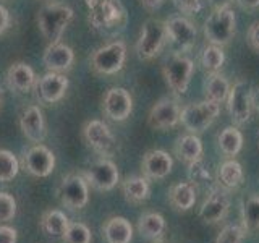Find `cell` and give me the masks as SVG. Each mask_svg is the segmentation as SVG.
I'll list each match as a JSON object with an SVG mask.
<instances>
[{
	"label": "cell",
	"instance_id": "3957f363",
	"mask_svg": "<svg viewBox=\"0 0 259 243\" xmlns=\"http://www.w3.org/2000/svg\"><path fill=\"white\" fill-rule=\"evenodd\" d=\"M126 62V44L123 40H112L101 46L89 57L91 71L101 76L117 75Z\"/></svg>",
	"mask_w": 259,
	"mask_h": 243
},
{
	"label": "cell",
	"instance_id": "bcb514c9",
	"mask_svg": "<svg viewBox=\"0 0 259 243\" xmlns=\"http://www.w3.org/2000/svg\"><path fill=\"white\" fill-rule=\"evenodd\" d=\"M156 243H164V241H160V240H159V241H156Z\"/></svg>",
	"mask_w": 259,
	"mask_h": 243
},
{
	"label": "cell",
	"instance_id": "b9f144b4",
	"mask_svg": "<svg viewBox=\"0 0 259 243\" xmlns=\"http://www.w3.org/2000/svg\"><path fill=\"white\" fill-rule=\"evenodd\" d=\"M243 10H256L259 8V0H235Z\"/></svg>",
	"mask_w": 259,
	"mask_h": 243
},
{
	"label": "cell",
	"instance_id": "ac0fdd59",
	"mask_svg": "<svg viewBox=\"0 0 259 243\" xmlns=\"http://www.w3.org/2000/svg\"><path fill=\"white\" fill-rule=\"evenodd\" d=\"M18 125L24 138L32 144H40L46 140L47 127H46L42 109L37 104H29L21 110Z\"/></svg>",
	"mask_w": 259,
	"mask_h": 243
},
{
	"label": "cell",
	"instance_id": "4316f807",
	"mask_svg": "<svg viewBox=\"0 0 259 243\" xmlns=\"http://www.w3.org/2000/svg\"><path fill=\"white\" fill-rule=\"evenodd\" d=\"M39 225L44 233L51 235V237L62 238L70 225V219L60 209H49L42 214V217H40Z\"/></svg>",
	"mask_w": 259,
	"mask_h": 243
},
{
	"label": "cell",
	"instance_id": "ab89813d",
	"mask_svg": "<svg viewBox=\"0 0 259 243\" xmlns=\"http://www.w3.org/2000/svg\"><path fill=\"white\" fill-rule=\"evenodd\" d=\"M246 39H248V44L251 46V49H254V51L259 52V21L253 23L248 28Z\"/></svg>",
	"mask_w": 259,
	"mask_h": 243
},
{
	"label": "cell",
	"instance_id": "277c9868",
	"mask_svg": "<svg viewBox=\"0 0 259 243\" xmlns=\"http://www.w3.org/2000/svg\"><path fill=\"white\" fill-rule=\"evenodd\" d=\"M194 73V62L182 52H172L162 65V75L174 96H182L188 91L191 76Z\"/></svg>",
	"mask_w": 259,
	"mask_h": 243
},
{
	"label": "cell",
	"instance_id": "9c48e42d",
	"mask_svg": "<svg viewBox=\"0 0 259 243\" xmlns=\"http://www.w3.org/2000/svg\"><path fill=\"white\" fill-rule=\"evenodd\" d=\"M83 140L96 154L102 157H112L118 151L117 136L110 127L102 120H89L83 127Z\"/></svg>",
	"mask_w": 259,
	"mask_h": 243
},
{
	"label": "cell",
	"instance_id": "5bb4252c",
	"mask_svg": "<svg viewBox=\"0 0 259 243\" xmlns=\"http://www.w3.org/2000/svg\"><path fill=\"white\" fill-rule=\"evenodd\" d=\"M180 113H182V107L177 97L174 96L160 97L148 113V125L152 130L165 132V130L175 128L180 124Z\"/></svg>",
	"mask_w": 259,
	"mask_h": 243
},
{
	"label": "cell",
	"instance_id": "8d00e7d4",
	"mask_svg": "<svg viewBox=\"0 0 259 243\" xmlns=\"http://www.w3.org/2000/svg\"><path fill=\"white\" fill-rule=\"evenodd\" d=\"M188 178L190 182L194 185H199V183H204L209 180V169H206L204 160L199 159L196 162L188 166Z\"/></svg>",
	"mask_w": 259,
	"mask_h": 243
},
{
	"label": "cell",
	"instance_id": "d590c367",
	"mask_svg": "<svg viewBox=\"0 0 259 243\" xmlns=\"http://www.w3.org/2000/svg\"><path fill=\"white\" fill-rule=\"evenodd\" d=\"M16 216V199L13 194L0 191V222H8Z\"/></svg>",
	"mask_w": 259,
	"mask_h": 243
},
{
	"label": "cell",
	"instance_id": "83f0119b",
	"mask_svg": "<svg viewBox=\"0 0 259 243\" xmlns=\"http://www.w3.org/2000/svg\"><path fill=\"white\" fill-rule=\"evenodd\" d=\"M138 232L144 238L159 241L165 232V219L159 213H144L138 221Z\"/></svg>",
	"mask_w": 259,
	"mask_h": 243
},
{
	"label": "cell",
	"instance_id": "52a82bcc",
	"mask_svg": "<svg viewBox=\"0 0 259 243\" xmlns=\"http://www.w3.org/2000/svg\"><path fill=\"white\" fill-rule=\"evenodd\" d=\"M221 113V104L212 101H199L191 102L182 107L180 113V124L188 130L190 133L199 135L212 125V122Z\"/></svg>",
	"mask_w": 259,
	"mask_h": 243
},
{
	"label": "cell",
	"instance_id": "4dcf8cb0",
	"mask_svg": "<svg viewBox=\"0 0 259 243\" xmlns=\"http://www.w3.org/2000/svg\"><path fill=\"white\" fill-rule=\"evenodd\" d=\"M224 62H225V54L222 51V47L214 46V44L206 46L204 49H202L201 55H199V63H201L202 70H204L207 75L221 71Z\"/></svg>",
	"mask_w": 259,
	"mask_h": 243
},
{
	"label": "cell",
	"instance_id": "2e32d148",
	"mask_svg": "<svg viewBox=\"0 0 259 243\" xmlns=\"http://www.w3.org/2000/svg\"><path fill=\"white\" fill-rule=\"evenodd\" d=\"M102 112L112 122H125L133 112V96L125 88H110L102 97Z\"/></svg>",
	"mask_w": 259,
	"mask_h": 243
},
{
	"label": "cell",
	"instance_id": "f35d334b",
	"mask_svg": "<svg viewBox=\"0 0 259 243\" xmlns=\"http://www.w3.org/2000/svg\"><path fill=\"white\" fill-rule=\"evenodd\" d=\"M18 232L10 225H0V243H16Z\"/></svg>",
	"mask_w": 259,
	"mask_h": 243
},
{
	"label": "cell",
	"instance_id": "74e56055",
	"mask_svg": "<svg viewBox=\"0 0 259 243\" xmlns=\"http://www.w3.org/2000/svg\"><path fill=\"white\" fill-rule=\"evenodd\" d=\"M172 2L178 10L186 15L198 13L201 10V0H172Z\"/></svg>",
	"mask_w": 259,
	"mask_h": 243
},
{
	"label": "cell",
	"instance_id": "7a4b0ae2",
	"mask_svg": "<svg viewBox=\"0 0 259 243\" xmlns=\"http://www.w3.org/2000/svg\"><path fill=\"white\" fill-rule=\"evenodd\" d=\"M75 18L73 8L63 2H47L37 12V26L49 44L60 43L65 29Z\"/></svg>",
	"mask_w": 259,
	"mask_h": 243
},
{
	"label": "cell",
	"instance_id": "e575fe53",
	"mask_svg": "<svg viewBox=\"0 0 259 243\" xmlns=\"http://www.w3.org/2000/svg\"><path fill=\"white\" fill-rule=\"evenodd\" d=\"M245 229L243 225H225L224 229L221 230V233L217 235L215 243H241L243 238H245Z\"/></svg>",
	"mask_w": 259,
	"mask_h": 243
},
{
	"label": "cell",
	"instance_id": "d4e9b609",
	"mask_svg": "<svg viewBox=\"0 0 259 243\" xmlns=\"http://www.w3.org/2000/svg\"><path fill=\"white\" fill-rule=\"evenodd\" d=\"M174 151H175V156L182 162H185L186 166L202 159V152H204L199 136L194 133H188L178 138L175 141Z\"/></svg>",
	"mask_w": 259,
	"mask_h": 243
},
{
	"label": "cell",
	"instance_id": "d6a6232c",
	"mask_svg": "<svg viewBox=\"0 0 259 243\" xmlns=\"http://www.w3.org/2000/svg\"><path fill=\"white\" fill-rule=\"evenodd\" d=\"M20 160L8 149H0V182H12L20 172Z\"/></svg>",
	"mask_w": 259,
	"mask_h": 243
},
{
	"label": "cell",
	"instance_id": "e0dca14e",
	"mask_svg": "<svg viewBox=\"0 0 259 243\" xmlns=\"http://www.w3.org/2000/svg\"><path fill=\"white\" fill-rule=\"evenodd\" d=\"M230 211V196L229 191L224 190L222 186H212L209 190L204 202L199 208V217L206 224H219L224 221L225 216Z\"/></svg>",
	"mask_w": 259,
	"mask_h": 243
},
{
	"label": "cell",
	"instance_id": "ba28073f",
	"mask_svg": "<svg viewBox=\"0 0 259 243\" xmlns=\"http://www.w3.org/2000/svg\"><path fill=\"white\" fill-rule=\"evenodd\" d=\"M253 88L246 79H237L230 86L229 96H227V110H229L233 125H245L253 115Z\"/></svg>",
	"mask_w": 259,
	"mask_h": 243
},
{
	"label": "cell",
	"instance_id": "7bdbcfd3",
	"mask_svg": "<svg viewBox=\"0 0 259 243\" xmlns=\"http://www.w3.org/2000/svg\"><path fill=\"white\" fill-rule=\"evenodd\" d=\"M165 0H141V5L148 10H157L159 7H162Z\"/></svg>",
	"mask_w": 259,
	"mask_h": 243
},
{
	"label": "cell",
	"instance_id": "f1b7e54d",
	"mask_svg": "<svg viewBox=\"0 0 259 243\" xmlns=\"http://www.w3.org/2000/svg\"><path fill=\"white\" fill-rule=\"evenodd\" d=\"M230 86L232 85L229 83V79H227L224 75H221L219 71L210 73L204 81V99L222 104L224 101H227Z\"/></svg>",
	"mask_w": 259,
	"mask_h": 243
},
{
	"label": "cell",
	"instance_id": "f6af8a7d",
	"mask_svg": "<svg viewBox=\"0 0 259 243\" xmlns=\"http://www.w3.org/2000/svg\"><path fill=\"white\" fill-rule=\"evenodd\" d=\"M0 107H2V91H0Z\"/></svg>",
	"mask_w": 259,
	"mask_h": 243
},
{
	"label": "cell",
	"instance_id": "8992f818",
	"mask_svg": "<svg viewBox=\"0 0 259 243\" xmlns=\"http://www.w3.org/2000/svg\"><path fill=\"white\" fill-rule=\"evenodd\" d=\"M167 44L164 21L157 18H149L143 23L140 36H138L135 51L140 60H152L162 52V49Z\"/></svg>",
	"mask_w": 259,
	"mask_h": 243
},
{
	"label": "cell",
	"instance_id": "5b68a950",
	"mask_svg": "<svg viewBox=\"0 0 259 243\" xmlns=\"http://www.w3.org/2000/svg\"><path fill=\"white\" fill-rule=\"evenodd\" d=\"M204 37L209 44L224 47L230 43L237 31V16L230 5L215 8L204 23Z\"/></svg>",
	"mask_w": 259,
	"mask_h": 243
},
{
	"label": "cell",
	"instance_id": "1f68e13d",
	"mask_svg": "<svg viewBox=\"0 0 259 243\" xmlns=\"http://www.w3.org/2000/svg\"><path fill=\"white\" fill-rule=\"evenodd\" d=\"M241 225L246 233L259 230V194H254L243 202Z\"/></svg>",
	"mask_w": 259,
	"mask_h": 243
},
{
	"label": "cell",
	"instance_id": "d6986e66",
	"mask_svg": "<svg viewBox=\"0 0 259 243\" xmlns=\"http://www.w3.org/2000/svg\"><path fill=\"white\" fill-rule=\"evenodd\" d=\"M174 167V159L168 152L162 149H151L143 156L141 172L149 180H162L165 178Z\"/></svg>",
	"mask_w": 259,
	"mask_h": 243
},
{
	"label": "cell",
	"instance_id": "4fadbf2b",
	"mask_svg": "<svg viewBox=\"0 0 259 243\" xmlns=\"http://www.w3.org/2000/svg\"><path fill=\"white\" fill-rule=\"evenodd\" d=\"M81 175L84 177L88 185L97 191H110L120 183L118 167L109 157L97 159Z\"/></svg>",
	"mask_w": 259,
	"mask_h": 243
},
{
	"label": "cell",
	"instance_id": "44dd1931",
	"mask_svg": "<svg viewBox=\"0 0 259 243\" xmlns=\"http://www.w3.org/2000/svg\"><path fill=\"white\" fill-rule=\"evenodd\" d=\"M37 76L28 63L24 62H15L8 67L5 73V83L13 93L26 94L32 91L36 86Z\"/></svg>",
	"mask_w": 259,
	"mask_h": 243
},
{
	"label": "cell",
	"instance_id": "f546056e",
	"mask_svg": "<svg viewBox=\"0 0 259 243\" xmlns=\"http://www.w3.org/2000/svg\"><path fill=\"white\" fill-rule=\"evenodd\" d=\"M217 144L224 156L233 159L243 148V135L237 127H227L219 133Z\"/></svg>",
	"mask_w": 259,
	"mask_h": 243
},
{
	"label": "cell",
	"instance_id": "6da1fadb",
	"mask_svg": "<svg viewBox=\"0 0 259 243\" xmlns=\"http://www.w3.org/2000/svg\"><path fill=\"white\" fill-rule=\"evenodd\" d=\"M88 8L89 26L104 36L117 34L128 21L126 10L120 0H94Z\"/></svg>",
	"mask_w": 259,
	"mask_h": 243
},
{
	"label": "cell",
	"instance_id": "cb8c5ba5",
	"mask_svg": "<svg viewBox=\"0 0 259 243\" xmlns=\"http://www.w3.org/2000/svg\"><path fill=\"white\" fill-rule=\"evenodd\" d=\"M120 188H121V194H123L126 202H132V205L144 202L151 194L149 178H146L144 175L126 177L125 180L120 183Z\"/></svg>",
	"mask_w": 259,
	"mask_h": 243
},
{
	"label": "cell",
	"instance_id": "30bf717a",
	"mask_svg": "<svg viewBox=\"0 0 259 243\" xmlns=\"http://www.w3.org/2000/svg\"><path fill=\"white\" fill-rule=\"evenodd\" d=\"M57 196L62 206L70 211H79L89 202V185L81 174H68L59 183Z\"/></svg>",
	"mask_w": 259,
	"mask_h": 243
},
{
	"label": "cell",
	"instance_id": "7c38bea8",
	"mask_svg": "<svg viewBox=\"0 0 259 243\" xmlns=\"http://www.w3.org/2000/svg\"><path fill=\"white\" fill-rule=\"evenodd\" d=\"M20 166L26 174L36 178L49 177L55 169V154L46 144H32L23 151Z\"/></svg>",
	"mask_w": 259,
	"mask_h": 243
},
{
	"label": "cell",
	"instance_id": "ffe728a7",
	"mask_svg": "<svg viewBox=\"0 0 259 243\" xmlns=\"http://www.w3.org/2000/svg\"><path fill=\"white\" fill-rule=\"evenodd\" d=\"M42 62L46 65L47 71L55 73H67L73 68L75 63V52L73 49L63 43H54L49 44L44 51Z\"/></svg>",
	"mask_w": 259,
	"mask_h": 243
},
{
	"label": "cell",
	"instance_id": "836d02e7",
	"mask_svg": "<svg viewBox=\"0 0 259 243\" xmlns=\"http://www.w3.org/2000/svg\"><path fill=\"white\" fill-rule=\"evenodd\" d=\"M62 240L63 243H91L93 232L84 222H70Z\"/></svg>",
	"mask_w": 259,
	"mask_h": 243
},
{
	"label": "cell",
	"instance_id": "9a60e30c",
	"mask_svg": "<svg viewBox=\"0 0 259 243\" xmlns=\"http://www.w3.org/2000/svg\"><path fill=\"white\" fill-rule=\"evenodd\" d=\"M70 81L63 73H55V71H47L46 75L37 78L34 91L36 97L40 104L51 105L60 102L65 94L68 91Z\"/></svg>",
	"mask_w": 259,
	"mask_h": 243
},
{
	"label": "cell",
	"instance_id": "ee69618b",
	"mask_svg": "<svg viewBox=\"0 0 259 243\" xmlns=\"http://www.w3.org/2000/svg\"><path fill=\"white\" fill-rule=\"evenodd\" d=\"M207 2L210 7H212V10H215V8H222V7L230 5L232 0H207Z\"/></svg>",
	"mask_w": 259,
	"mask_h": 243
},
{
	"label": "cell",
	"instance_id": "484cf974",
	"mask_svg": "<svg viewBox=\"0 0 259 243\" xmlns=\"http://www.w3.org/2000/svg\"><path fill=\"white\" fill-rule=\"evenodd\" d=\"M245 180V174H243V167L238 160L229 159L221 164L217 170V185L222 186L224 190H235Z\"/></svg>",
	"mask_w": 259,
	"mask_h": 243
},
{
	"label": "cell",
	"instance_id": "7402d4cb",
	"mask_svg": "<svg viewBox=\"0 0 259 243\" xmlns=\"http://www.w3.org/2000/svg\"><path fill=\"white\" fill-rule=\"evenodd\" d=\"M102 237L107 243H132L133 225L121 216L109 217L102 224Z\"/></svg>",
	"mask_w": 259,
	"mask_h": 243
},
{
	"label": "cell",
	"instance_id": "603a6c76",
	"mask_svg": "<svg viewBox=\"0 0 259 243\" xmlns=\"http://www.w3.org/2000/svg\"><path fill=\"white\" fill-rule=\"evenodd\" d=\"M168 205L172 206L178 213H186L190 211L194 202H196V185L188 182H178L172 188L168 190L167 194Z\"/></svg>",
	"mask_w": 259,
	"mask_h": 243
},
{
	"label": "cell",
	"instance_id": "8fae6325",
	"mask_svg": "<svg viewBox=\"0 0 259 243\" xmlns=\"http://www.w3.org/2000/svg\"><path fill=\"white\" fill-rule=\"evenodd\" d=\"M167 43L175 47V52H188L196 44L198 29L196 26L182 15L170 16L164 21Z\"/></svg>",
	"mask_w": 259,
	"mask_h": 243
},
{
	"label": "cell",
	"instance_id": "60d3db41",
	"mask_svg": "<svg viewBox=\"0 0 259 243\" xmlns=\"http://www.w3.org/2000/svg\"><path fill=\"white\" fill-rule=\"evenodd\" d=\"M10 12L7 10L4 5H0V36L4 34V32L10 28Z\"/></svg>",
	"mask_w": 259,
	"mask_h": 243
}]
</instances>
